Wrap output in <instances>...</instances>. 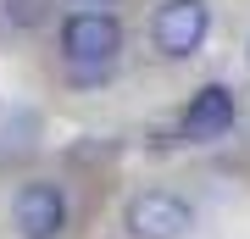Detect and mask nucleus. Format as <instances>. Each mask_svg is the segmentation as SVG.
I'll return each instance as SVG.
<instances>
[{
	"mask_svg": "<svg viewBox=\"0 0 250 239\" xmlns=\"http://www.w3.org/2000/svg\"><path fill=\"white\" fill-rule=\"evenodd\" d=\"M123 222H128L134 239H184L189 228H195V212H189L172 189H145V195L128 200Z\"/></svg>",
	"mask_w": 250,
	"mask_h": 239,
	"instance_id": "2",
	"label": "nucleus"
},
{
	"mask_svg": "<svg viewBox=\"0 0 250 239\" xmlns=\"http://www.w3.org/2000/svg\"><path fill=\"white\" fill-rule=\"evenodd\" d=\"M11 217H17V234L22 239H56L67 228V195L56 184H45V178H34V184L17 189Z\"/></svg>",
	"mask_w": 250,
	"mask_h": 239,
	"instance_id": "4",
	"label": "nucleus"
},
{
	"mask_svg": "<svg viewBox=\"0 0 250 239\" xmlns=\"http://www.w3.org/2000/svg\"><path fill=\"white\" fill-rule=\"evenodd\" d=\"M62 50L72 67H83L95 78V72H106L117 62V50H123V28H117L111 11H72L67 28H62Z\"/></svg>",
	"mask_w": 250,
	"mask_h": 239,
	"instance_id": "1",
	"label": "nucleus"
},
{
	"mask_svg": "<svg viewBox=\"0 0 250 239\" xmlns=\"http://www.w3.org/2000/svg\"><path fill=\"white\" fill-rule=\"evenodd\" d=\"M206 28H211L206 0H161L150 34H156V50L161 56H195L206 44Z\"/></svg>",
	"mask_w": 250,
	"mask_h": 239,
	"instance_id": "3",
	"label": "nucleus"
},
{
	"mask_svg": "<svg viewBox=\"0 0 250 239\" xmlns=\"http://www.w3.org/2000/svg\"><path fill=\"white\" fill-rule=\"evenodd\" d=\"M6 17L17 22V28H39L50 17V0H6Z\"/></svg>",
	"mask_w": 250,
	"mask_h": 239,
	"instance_id": "6",
	"label": "nucleus"
},
{
	"mask_svg": "<svg viewBox=\"0 0 250 239\" xmlns=\"http://www.w3.org/2000/svg\"><path fill=\"white\" fill-rule=\"evenodd\" d=\"M78 11H106V6H117V0H72Z\"/></svg>",
	"mask_w": 250,
	"mask_h": 239,
	"instance_id": "7",
	"label": "nucleus"
},
{
	"mask_svg": "<svg viewBox=\"0 0 250 239\" xmlns=\"http://www.w3.org/2000/svg\"><path fill=\"white\" fill-rule=\"evenodd\" d=\"M233 128V89L228 84H206L189 95V111H184V133L189 139H223V133Z\"/></svg>",
	"mask_w": 250,
	"mask_h": 239,
	"instance_id": "5",
	"label": "nucleus"
}]
</instances>
